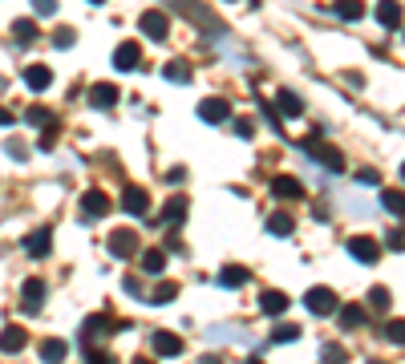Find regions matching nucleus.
<instances>
[{"label": "nucleus", "mask_w": 405, "mask_h": 364, "mask_svg": "<svg viewBox=\"0 0 405 364\" xmlns=\"http://www.w3.org/2000/svg\"><path fill=\"white\" fill-rule=\"evenodd\" d=\"M138 28H142L150 41H167V37H170V21H167V12H163V8H146L142 17H138Z\"/></svg>", "instance_id": "obj_1"}, {"label": "nucleus", "mask_w": 405, "mask_h": 364, "mask_svg": "<svg viewBox=\"0 0 405 364\" xmlns=\"http://www.w3.org/2000/svg\"><path fill=\"white\" fill-rule=\"evenodd\" d=\"M304 150H308V154H312V158H316V162H320L324 170H345V158H340V150L324 146L320 138H316V134H312L308 142H304Z\"/></svg>", "instance_id": "obj_2"}, {"label": "nucleus", "mask_w": 405, "mask_h": 364, "mask_svg": "<svg viewBox=\"0 0 405 364\" xmlns=\"http://www.w3.org/2000/svg\"><path fill=\"white\" fill-rule=\"evenodd\" d=\"M110 255H114V259H130V255H138V231L118 227V231L110 235Z\"/></svg>", "instance_id": "obj_3"}, {"label": "nucleus", "mask_w": 405, "mask_h": 364, "mask_svg": "<svg viewBox=\"0 0 405 364\" xmlns=\"http://www.w3.org/2000/svg\"><path fill=\"white\" fill-rule=\"evenodd\" d=\"M110 207H114V198L106 191H85L81 194V218H101L110 215Z\"/></svg>", "instance_id": "obj_4"}, {"label": "nucleus", "mask_w": 405, "mask_h": 364, "mask_svg": "<svg viewBox=\"0 0 405 364\" xmlns=\"http://www.w3.org/2000/svg\"><path fill=\"white\" fill-rule=\"evenodd\" d=\"M349 255L361 259V263H377V259H381V243L369 239V235H353V239H349Z\"/></svg>", "instance_id": "obj_5"}, {"label": "nucleus", "mask_w": 405, "mask_h": 364, "mask_svg": "<svg viewBox=\"0 0 405 364\" xmlns=\"http://www.w3.org/2000/svg\"><path fill=\"white\" fill-rule=\"evenodd\" d=\"M304 308H308L312 315H333V312H336L333 288H312L308 295H304Z\"/></svg>", "instance_id": "obj_6"}, {"label": "nucleus", "mask_w": 405, "mask_h": 364, "mask_svg": "<svg viewBox=\"0 0 405 364\" xmlns=\"http://www.w3.org/2000/svg\"><path fill=\"white\" fill-rule=\"evenodd\" d=\"M199 118L203 121H227L231 118V101H223V97H207V101H199Z\"/></svg>", "instance_id": "obj_7"}, {"label": "nucleus", "mask_w": 405, "mask_h": 364, "mask_svg": "<svg viewBox=\"0 0 405 364\" xmlns=\"http://www.w3.org/2000/svg\"><path fill=\"white\" fill-rule=\"evenodd\" d=\"M272 198H304V182L300 178H292V174H280V178H272Z\"/></svg>", "instance_id": "obj_8"}, {"label": "nucleus", "mask_w": 405, "mask_h": 364, "mask_svg": "<svg viewBox=\"0 0 405 364\" xmlns=\"http://www.w3.org/2000/svg\"><path fill=\"white\" fill-rule=\"evenodd\" d=\"M110 332H114V315H90L81 328V344H94L97 336H110Z\"/></svg>", "instance_id": "obj_9"}, {"label": "nucleus", "mask_w": 405, "mask_h": 364, "mask_svg": "<svg viewBox=\"0 0 405 364\" xmlns=\"http://www.w3.org/2000/svg\"><path fill=\"white\" fill-rule=\"evenodd\" d=\"M138 57H142V49H138V41H122V45L114 49V69L130 73L134 65H138Z\"/></svg>", "instance_id": "obj_10"}, {"label": "nucleus", "mask_w": 405, "mask_h": 364, "mask_svg": "<svg viewBox=\"0 0 405 364\" xmlns=\"http://www.w3.org/2000/svg\"><path fill=\"white\" fill-rule=\"evenodd\" d=\"M122 207H126L130 215H146V211H150V198H146L142 187H126V191H122Z\"/></svg>", "instance_id": "obj_11"}, {"label": "nucleus", "mask_w": 405, "mask_h": 364, "mask_svg": "<svg viewBox=\"0 0 405 364\" xmlns=\"http://www.w3.org/2000/svg\"><path fill=\"white\" fill-rule=\"evenodd\" d=\"M24 85H28L33 94L49 89V85H53V69H49V65H28V69H24Z\"/></svg>", "instance_id": "obj_12"}, {"label": "nucleus", "mask_w": 405, "mask_h": 364, "mask_svg": "<svg viewBox=\"0 0 405 364\" xmlns=\"http://www.w3.org/2000/svg\"><path fill=\"white\" fill-rule=\"evenodd\" d=\"M118 97H122V94H118V85H114V81H97L94 89H90V101H94L97 110H110Z\"/></svg>", "instance_id": "obj_13"}, {"label": "nucleus", "mask_w": 405, "mask_h": 364, "mask_svg": "<svg viewBox=\"0 0 405 364\" xmlns=\"http://www.w3.org/2000/svg\"><path fill=\"white\" fill-rule=\"evenodd\" d=\"M150 344H154L158 356H179V352H183V336H174V332H154Z\"/></svg>", "instance_id": "obj_14"}, {"label": "nucleus", "mask_w": 405, "mask_h": 364, "mask_svg": "<svg viewBox=\"0 0 405 364\" xmlns=\"http://www.w3.org/2000/svg\"><path fill=\"white\" fill-rule=\"evenodd\" d=\"M296 231V218L288 215V211H276V215L267 218V235H276V239H288Z\"/></svg>", "instance_id": "obj_15"}, {"label": "nucleus", "mask_w": 405, "mask_h": 364, "mask_svg": "<svg viewBox=\"0 0 405 364\" xmlns=\"http://www.w3.org/2000/svg\"><path fill=\"white\" fill-rule=\"evenodd\" d=\"M377 24H381V28H397V24H402V4H397V0H381V4H377Z\"/></svg>", "instance_id": "obj_16"}, {"label": "nucleus", "mask_w": 405, "mask_h": 364, "mask_svg": "<svg viewBox=\"0 0 405 364\" xmlns=\"http://www.w3.org/2000/svg\"><path fill=\"white\" fill-rule=\"evenodd\" d=\"M21 295H24V308H28V312H37V308H41V300H45V279H24Z\"/></svg>", "instance_id": "obj_17"}, {"label": "nucleus", "mask_w": 405, "mask_h": 364, "mask_svg": "<svg viewBox=\"0 0 405 364\" xmlns=\"http://www.w3.org/2000/svg\"><path fill=\"white\" fill-rule=\"evenodd\" d=\"M276 105H280L284 118H300V114H304V101L292 94V89H280V94H276Z\"/></svg>", "instance_id": "obj_18"}, {"label": "nucleus", "mask_w": 405, "mask_h": 364, "mask_svg": "<svg viewBox=\"0 0 405 364\" xmlns=\"http://www.w3.org/2000/svg\"><path fill=\"white\" fill-rule=\"evenodd\" d=\"M260 308L267 315H280V312H288V295H284V291H276V288H267L260 295Z\"/></svg>", "instance_id": "obj_19"}, {"label": "nucleus", "mask_w": 405, "mask_h": 364, "mask_svg": "<svg viewBox=\"0 0 405 364\" xmlns=\"http://www.w3.org/2000/svg\"><path fill=\"white\" fill-rule=\"evenodd\" d=\"M49 247H53V235H49V231H33V235L24 239V251H28L33 259H41V255H49Z\"/></svg>", "instance_id": "obj_20"}, {"label": "nucleus", "mask_w": 405, "mask_h": 364, "mask_svg": "<svg viewBox=\"0 0 405 364\" xmlns=\"http://www.w3.org/2000/svg\"><path fill=\"white\" fill-rule=\"evenodd\" d=\"M219 284H223V288H243V284H247V267L243 263H227L223 271H219Z\"/></svg>", "instance_id": "obj_21"}, {"label": "nucleus", "mask_w": 405, "mask_h": 364, "mask_svg": "<svg viewBox=\"0 0 405 364\" xmlns=\"http://www.w3.org/2000/svg\"><path fill=\"white\" fill-rule=\"evenodd\" d=\"M24 344H28L24 328H4V332H0V352H21Z\"/></svg>", "instance_id": "obj_22"}, {"label": "nucleus", "mask_w": 405, "mask_h": 364, "mask_svg": "<svg viewBox=\"0 0 405 364\" xmlns=\"http://www.w3.org/2000/svg\"><path fill=\"white\" fill-rule=\"evenodd\" d=\"M142 271L146 275H163V271H167V251H158V247L146 251L142 255Z\"/></svg>", "instance_id": "obj_23"}, {"label": "nucleus", "mask_w": 405, "mask_h": 364, "mask_svg": "<svg viewBox=\"0 0 405 364\" xmlns=\"http://www.w3.org/2000/svg\"><path fill=\"white\" fill-rule=\"evenodd\" d=\"M163 77H167V81H174V85H187V81H191V65H187V61H167Z\"/></svg>", "instance_id": "obj_24"}, {"label": "nucleus", "mask_w": 405, "mask_h": 364, "mask_svg": "<svg viewBox=\"0 0 405 364\" xmlns=\"http://www.w3.org/2000/svg\"><path fill=\"white\" fill-rule=\"evenodd\" d=\"M163 218H167V223H183V218H187V198H183V194L167 198V207H163Z\"/></svg>", "instance_id": "obj_25"}, {"label": "nucleus", "mask_w": 405, "mask_h": 364, "mask_svg": "<svg viewBox=\"0 0 405 364\" xmlns=\"http://www.w3.org/2000/svg\"><path fill=\"white\" fill-rule=\"evenodd\" d=\"M333 8H336V17H345V21H361L365 17V4L361 0H336Z\"/></svg>", "instance_id": "obj_26"}, {"label": "nucleus", "mask_w": 405, "mask_h": 364, "mask_svg": "<svg viewBox=\"0 0 405 364\" xmlns=\"http://www.w3.org/2000/svg\"><path fill=\"white\" fill-rule=\"evenodd\" d=\"M381 202H385V211H389V215L405 218V191H385Z\"/></svg>", "instance_id": "obj_27"}, {"label": "nucleus", "mask_w": 405, "mask_h": 364, "mask_svg": "<svg viewBox=\"0 0 405 364\" xmlns=\"http://www.w3.org/2000/svg\"><path fill=\"white\" fill-rule=\"evenodd\" d=\"M340 324H345V328H361V324H365V308H361V304H345V308H340Z\"/></svg>", "instance_id": "obj_28"}, {"label": "nucleus", "mask_w": 405, "mask_h": 364, "mask_svg": "<svg viewBox=\"0 0 405 364\" xmlns=\"http://www.w3.org/2000/svg\"><path fill=\"white\" fill-rule=\"evenodd\" d=\"M13 37H17V45H33V41H37V24L33 21H17L13 24Z\"/></svg>", "instance_id": "obj_29"}, {"label": "nucleus", "mask_w": 405, "mask_h": 364, "mask_svg": "<svg viewBox=\"0 0 405 364\" xmlns=\"http://www.w3.org/2000/svg\"><path fill=\"white\" fill-rule=\"evenodd\" d=\"M24 118L33 121V125H41V130H45V125H57V118L49 114L45 105H28V114H24Z\"/></svg>", "instance_id": "obj_30"}, {"label": "nucleus", "mask_w": 405, "mask_h": 364, "mask_svg": "<svg viewBox=\"0 0 405 364\" xmlns=\"http://www.w3.org/2000/svg\"><path fill=\"white\" fill-rule=\"evenodd\" d=\"M65 352H69L65 340H45V344H41V356H45V361H65Z\"/></svg>", "instance_id": "obj_31"}, {"label": "nucleus", "mask_w": 405, "mask_h": 364, "mask_svg": "<svg viewBox=\"0 0 405 364\" xmlns=\"http://www.w3.org/2000/svg\"><path fill=\"white\" fill-rule=\"evenodd\" d=\"M174 295H179V284H158V288L150 291V304H170V300H174Z\"/></svg>", "instance_id": "obj_32"}, {"label": "nucleus", "mask_w": 405, "mask_h": 364, "mask_svg": "<svg viewBox=\"0 0 405 364\" xmlns=\"http://www.w3.org/2000/svg\"><path fill=\"white\" fill-rule=\"evenodd\" d=\"M389 304H393V295H389V288H373V291H369V308H373V312H385Z\"/></svg>", "instance_id": "obj_33"}, {"label": "nucleus", "mask_w": 405, "mask_h": 364, "mask_svg": "<svg viewBox=\"0 0 405 364\" xmlns=\"http://www.w3.org/2000/svg\"><path fill=\"white\" fill-rule=\"evenodd\" d=\"M272 340L276 344H292V340H300V328L296 324H280V328H272Z\"/></svg>", "instance_id": "obj_34"}, {"label": "nucleus", "mask_w": 405, "mask_h": 364, "mask_svg": "<svg viewBox=\"0 0 405 364\" xmlns=\"http://www.w3.org/2000/svg\"><path fill=\"white\" fill-rule=\"evenodd\" d=\"M385 340L389 344H405V320H389L385 324Z\"/></svg>", "instance_id": "obj_35"}, {"label": "nucleus", "mask_w": 405, "mask_h": 364, "mask_svg": "<svg viewBox=\"0 0 405 364\" xmlns=\"http://www.w3.org/2000/svg\"><path fill=\"white\" fill-rule=\"evenodd\" d=\"M37 146H41V150H53V146H57V125H45L41 138H37Z\"/></svg>", "instance_id": "obj_36"}, {"label": "nucleus", "mask_w": 405, "mask_h": 364, "mask_svg": "<svg viewBox=\"0 0 405 364\" xmlns=\"http://www.w3.org/2000/svg\"><path fill=\"white\" fill-rule=\"evenodd\" d=\"M73 37H77L73 28H57V33H53V45H57V49H69V45H73Z\"/></svg>", "instance_id": "obj_37"}, {"label": "nucleus", "mask_w": 405, "mask_h": 364, "mask_svg": "<svg viewBox=\"0 0 405 364\" xmlns=\"http://www.w3.org/2000/svg\"><path fill=\"white\" fill-rule=\"evenodd\" d=\"M33 12L37 17H53L57 12V0H33Z\"/></svg>", "instance_id": "obj_38"}, {"label": "nucleus", "mask_w": 405, "mask_h": 364, "mask_svg": "<svg viewBox=\"0 0 405 364\" xmlns=\"http://www.w3.org/2000/svg\"><path fill=\"white\" fill-rule=\"evenodd\" d=\"M385 243H389V251H405V231H402V227H397V231H389V239H385Z\"/></svg>", "instance_id": "obj_39"}, {"label": "nucleus", "mask_w": 405, "mask_h": 364, "mask_svg": "<svg viewBox=\"0 0 405 364\" xmlns=\"http://www.w3.org/2000/svg\"><path fill=\"white\" fill-rule=\"evenodd\" d=\"M235 134H239V138H251V134H256V121H251V118H239L235 121Z\"/></svg>", "instance_id": "obj_40"}, {"label": "nucleus", "mask_w": 405, "mask_h": 364, "mask_svg": "<svg viewBox=\"0 0 405 364\" xmlns=\"http://www.w3.org/2000/svg\"><path fill=\"white\" fill-rule=\"evenodd\" d=\"M357 182H365V187H377V182H381V174H377V170H361Z\"/></svg>", "instance_id": "obj_41"}, {"label": "nucleus", "mask_w": 405, "mask_h": 364, "mask_svg": "<svg viewBox=\"0 0 405 364\" xmlns=\"http://www.w3.org/2000/svg\"><path fill=\"white\" fill-rule=\"evenodd\" d=\"M122 288L130 291V295H138V300H146V295H142V284H138L134 275H130V279H122Z\"/></svg>", "instance_id": "obj_42"}, {"label": "nucleus", "mask_w": 405, "mask_h": 364, "mask_svg": "<svg viewBox=\"0 0 405 364\" xmlns=\"http://www.w3.org/2000/svg\"><path fill=\"white\" fill-rule=\"evenodd\" d=\"M8 154H13V158H17V162H24V158H28V150H24L21 142H8Z\"/></svg>", "instance_id": "obj_43"}, {"label": "nucleus", "mask_w": 405, "mask_h": 364, "mask_svg": "<svg viewBox=\"0 0 405 364\" xmlns=\"http://www.w3.org/2000/svg\"><path fill=\"white\" fill-rule=\"evenodd\" d=\"M320 356H329V361H336V356H345V352H340L336 344H324V348H320Z\"/></svg>", "instance_id": "obj_44"}, {"label": "nucleus", "mask_w": 405, "mask_h": 364, "mask_svg": "<svg viewBox=\"0 0 405 364\" xmlns=\"http://www.w3.org/2000/svg\"><path fill=\"white\" fill-rule=\"evenodd\" d=\"M8 121H13V114H8V110H0V125H8Z\"/></svg>", "instance_id": "obj_45"}, {"label": "nucleus", "mask_w": 405, "mask_h": 364, "mask_svg": "<svg viewBox=\"0 0 405 364\" xmlns=\"http://www.w3.org/2000/svg\"><path fill=\"white\" fill-rule=\"evenodd\" d=\"M402 178H405V162H402Z\"/></svg>", "instance_id": "obj_46"}, {"label": "nucleus", "mask_w": 405, "mask_h": 364, "mask_svg": "<svg viewBox=\"0 0 405 364\" xmlns=\"http://www.w3.org/2000/svg\"><path fill=\"white\" fill-rule=\"evenodd\" d=\"M90 4H101V0H90Z\"/></svg>", "instance_id": "obj_47"}]
</instances>
